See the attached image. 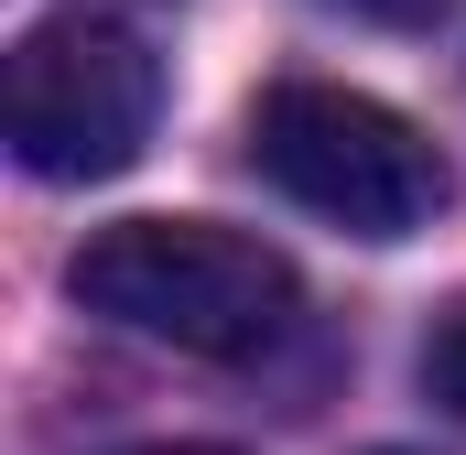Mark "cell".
I'll return each mask as SVG.
<instances>
[{
	"label": "cell",
	"instance_id": "cell-6",
	"mask_svg": "<svg viewBox=\"0 0 466 455\" xmlns=\"http://www.w3.org/2000/svg\"><path fill=\"white\" fill-rule=\"evenodd\" d=\"M130 455H238V445H130Z\"/></svg>",
	"mask_w": 466,
	"mask_h": 455
},
{
	"label": "cell",
	"instance_id": "cell-5",
	"mask_svg": "<svg viewBox=\"0 0 466 455\" xmlns=\"http://www.w3.org/2000/svg\"><path fill=\"white\" fill-rule=\"evenodd\" d=\"M337 11H358V22H423L434 0H337Z\"/></svg>",
	"mask_w": 466,
	"mask_h": 455
},
{
	"label": "cell",
	"instance_id": "cell-3",
	"mask_svg": "<svg viewBox=\"0 0 466 455\" xmlns=\"http://www.w3.org/2000/svg\"><path fill=\"white\" fill-rule=\"evenodd\" d=\"M152 119H163V66H152V44L130 22L55 11L0 66V141L44 185H109V174H130Z\"/></svg>",
	"mask_w": 466,
	"mask_h": 455
},
{
	"label": "cell",
	"instance_id": "cell-1",
	"mask_svg": "<svg viewBox=\"0 0 466 455\" xmlns=\"http://www.w3.org/2000/svg\"><path fill=\"white\" fill-rule=\"evenodd\" d=\"M66 293L87 315H109L130 337L174 347V358H271L304 315V282L271 238L218 217H119L66 260Z\"/></svg>",
	"mask_w": 466,
	"mask_h": 455
},
{
	"label": "cell",
	"instance_id": "cell-4",
	"mask_svg": "<svg viewBox=\"0 0 466 455\" xmlns=\"http://www.w3.org/2000/svg\"><path fill=\"white\" fill-rule=\"evenodd\" d=\"M423 390H434V401H445V412L466 423V304L445 315V326H434V337H423Z\"/></svg>",
	"mask_w": 466,
	"mask_h": 455
},
{
	"label": "cell",
	"instance_id": "cell-2",
	"mask_svg": "<svg viewBox=\"0 0 466 455\" xmlns=\"http://www.w3.org/2000/svg\"><path fill=\"white\" fill-rule=\"evenodd\" d=\"M249 174L348 238H412L456 196L445 152L401 109H380L369 87H326V76H293L249 109Z\"/></svg>",
	"mask_w": 466,
	"mask_h": 455
},
{
	"label": "cell",
	"instance_id": "cell-7",
	"mask_svg": "<svg viewBox=\"0 0 466 455\" xmlns=\"http://www.w3.org/2000/svg\"><path fill=\"white\" fill-rule=\"evenodd\" d=\"M380 455H401V445H380Z\"/></svg>",
	"mask_w": 466,
	"mask_h": 455
}]
</instances>
